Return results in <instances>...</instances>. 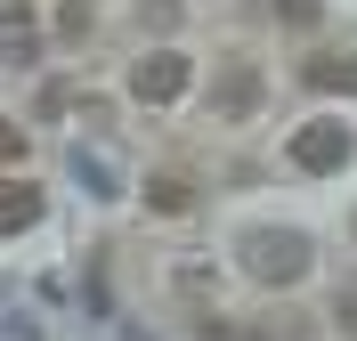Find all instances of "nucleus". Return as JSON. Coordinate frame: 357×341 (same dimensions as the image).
<instances>
[{
  "label": "nucleus",
  "mask_w": 357,
  "mask_h": 341,
  "mask_svg": "<svg viewBox=\"0 0 357 341\" xmlns=\"http://www.w3.org/2000/svg\"><path fill=\"white\" fill-rule=\"evenodd\" d=\"M211 341H276L268 325H211Z\"/></svg>",
  "instance_id": "nucleus-11"
},
{
  "label": "nucleus",
  "mask_w": 357,
  "mask_h": 341,
  "mask_svg": "<svg viewBox=\"0 0 357 341\" xmlns=\"http://www.w3.org/2000/svg\"><path fill=\"white\" fill-rule=\"evenodd\" d=\"M333 325H341V333L357 341V293H341V301H333Z\"/></svg>",
  "instance_id": "nucleus-12"
},
{
  "label": "nucleus",
  "mask_w": 357,
  "mask_h": 341,
  "mask_svg": "<svg viewBox=\"0 0 357 341\" xmlns=\"http://www.w3.org/2000/svg\"><path fill=\"white\" fill-rule=\"evenodd\" d=\"M349 122H301V130H292V171H309V179H333V171H349Z\"/></svg>",
  "instance_id": "nucleus-3"
},
{
  "label": "nucleus",
  "mask_w": 357,
  "mask_h": 341,
  "mask_svg": "<svg viewBox=\"0 0 357 341\" xmlns=\"http://www.w3.org/2000/svg\"><path fill=\"white\" fill-rule=\"evenodd\" d=\"M276 8V24H317V0H268Z\"/></svg>",
  "instance_id": "nucleus-9"
},
{
  "label": "nucleus",
  "mask_w": 357,
  "mask_h": 341,
  "mask_svg": "<svg viewBox=\"0 0 357 341\" xmlns=\"http://www.w3.org/2000/svg\"><path fill=\"white\" fill-rule=\"evenodd\" d=\"M24 155V122H8V114H0V162H17Z\"/></svg>",
  "instance_id": "nucleus-10"
},
{
  "label": "nucleus",
  "mask_w": 357,
  "mask_h": 341,
  "mask_svg": "<svg viewBox=\"0 0 357 341\" xmlns=\"http://www.w3.org/2000/svg\"><path fill=\"white\" fill-rule=\"evenodd\" d=\"M187 82H195V66H187V49H171V41L146 49V57L130 66V98H138V106H178Z\"/></svg>",
  "instance_id": "nucleus-2"
},
{
  "label": "nucleus",
  "mask_w": 357,
  "mask_h": 341,
  "mask_svg": "<svg viewBox=\"0 0 357 341\" xmlns=\"http://www.w3.org/2000/svg\"><path fill=\"white\" fill-rule=\"evenodd\" d=\"M0 49H8V57H33V17H24V0H0Z\"/></svg>",
  "instance_id": "nucleus-7"
},
{
  "label": "nucleus",
  "mask_w": 357,
  "mask_h": 341,
  "mask_svg": "<svg viewBox=\"0 0 357 341\" xmlns=\"http://www.w3.org/2000/svg\"><path fill=\"white\" fill-rule=\"evenodd\" d=\"M252 106H260V66H252V57H236V66L211 82V114H220V122H244Z\"/></svg>",
  "instance_id": "nucleus-4"
},
{
  "label": "nucleus",
  "mask_w": 357,
  "mask_h": 341,
  "mask_svg": "<svg viewBox=\"0 0 357 341\" xmlns=\"http://www.w3.org/2000/svg\"><path fill=\"white\" fill-rule=\"evenodd\" d=\"M236 260H244V276H252V285L284 293V285H301V276L317 268V244L301 236V227H252L244 244H236Z\"/></svg>",
  "instance_id": "nucleus-1"
},
{
  "label": "nucleus",
  "mask_w": 357,
  "mask_h": 341,
  "mask_svg": "<svg viewBox=\"0 0 357 341\" xmlns=\"http://www.w3.org/2000/svg\"><path fill=\"white\" fill-rule=\"evenodd\" d=\"M41 220V187L33 179H0V236H24Z\"/></svg>",
  "instance_id": "nucleus-6"
},
{
  "label": "nucleus",
  "mask_w": 357,
  "mask_h": 341,
  "mask_svg": "<svg viewBox=\"0 0 357 341\" xmlns=\"http://www.w3.org/2000/svg\"><path fill=\"white\" fill-rule=\"evenodd\" d=\"M301 82L317 98H357V57L349 49H317V57H301Z\"/></svg>",
  "instance_id": "nucleus-5"
},
{
  "label": "nucleus",
  "mask_w": 357,
  "mask_h": 341,
  "mask_svg": "<svg viewBox=\"0 0 357 341\" xmlns=\"http://www.w3.org/2000/svg\"><path fill=\"white\" fill-rule=\"evenodd\" d=\"M146 204H155V211H195V187H187V179H155Z\"/></svg>",
  "instance_id": "nucleus-8"
}]
</instances>
